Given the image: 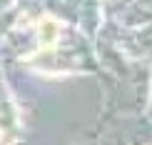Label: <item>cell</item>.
I'll use <instances>...</instances> for the list:
<instances>
[{
  "instance_id": "cell-1",
  "label": "cell",
  "mask_w": 152,
  "mask_h": 145,
  "mask_svg": "<svg viewBox=\"0 0 152 145\" xmlns=\"http://www.w3.org/2000/svg\"><path fill=\"white\" fill-rule=\"evenodd\" d=\"M40 38L45 45H55L58 43V23L53 20V18H45V20L40 23Z\"/></svg>"
}]
</instances>
